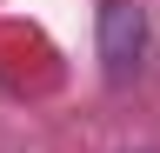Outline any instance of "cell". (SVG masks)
<instances>
[{"label":"cell","instance_id":"cell-1","mask_svg":"<svg viewBox=\"0 0 160 153\" xmlns=\"http://www.w3.org/2000/svg\"><path fill=\"white\" fill-rule=\"evenodd\" d=\"M140 47H147V20H140V7H127V0L100 7V60H107V73H127V67L140 60Z\"/></svg>","mask_w":160,"mask_h":153}]
</instances>
